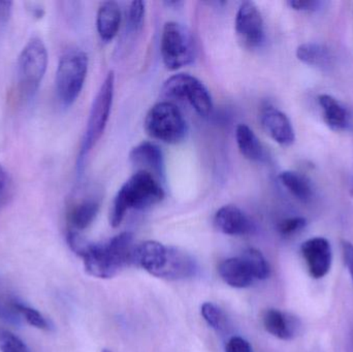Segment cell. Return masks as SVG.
Segmentation results:
<instances>
[{
    "label": "cell",
    "instance_id": "1",
    "mask_svg": "<svg viewBox=\"0 0 353 352\" xmlns=\"http://www.w3.org/2000/svg\"><path fill=\"white\" fill-rule=\"evenodd\" d=\"M68 243L74 253L83 258L85 270L91 276L109 279L126 267L134 265V244L132 233H121L108 243H91L78 231L68 233Z\"/></svg>",
    "mask_w": 353,
    "mask_h": 352
},
{
    "label": "cell",
    "instance_id": "2",
    "mask_svg": "<svg viewBox=\"0 0 353 352\" xmlns=\"http://www.w3.org/2000/svg\"><path fill=\"white\" fill-rule=\"evenodd\" d=\"M163 198L165 190L159 179L146 172H136L116 194L110 214L112 227H119L128 211L144 210Z\"/></svg>",
    "mask_w": 353,
    "mask_h": 352
},
{
    "label": "cell",
    "instance_id": "3",
    "mask_svg": "<svg viewBox=\"0 0 353 352\" xmlns=\"http://www.w3.org/2000/svg\"><path fill=\"white\" fill-rule=\"evenodd\" d=\"M89 59L85 52L70 50L60 58L56 72V92L60 103L70 107L80 96L88 72Z\"/></svg>",
    "mask_w": 353,
    "mask_h": 352
},
{
    "label": "cell",
    "instance_id": "4",
    "mask_svg": "<svg viewBox=\"0 0 353 352\" xmlns=\"http://www.w3.org/2000/svg\"><path fill=\"white\" fill-rule=\"evenodd\" d=\"M144 126L148 136L165 144H179L187 134L183 114L171 101H161L153 105L147 113Z\"/></svg>",
    "mask_w": 353,
    "mask_h": 352
},
{
    "label": "cell",
    "instance_id": "5",
    "mask_svg": "<svg viewBox=\"0 0 353 352\" xmlns=\"http://www.w3.org/2000/svg\"><path fill=\"white\" fill-rule=\"evenodd\" d=\"M114 92H115V74L113 70H111L105 76L91 105L86 132H85L82 148H81L80 159L84 158L85 155L90 152L91 149L97 145L103 136L111 114Z\"/></svg>",
    "mask_w": 353,
    "mask_h": 352
},
{
    "label": "cell",
    "instance_id": "6",
    "mask_svg": "<svg viewBox=\"0 0 353 352\" xmlns=\"http://www.w3.org/2000/svg\"><path fill=\"white\" fill-rule=\"evenodd\" d=\"M161 53L170 70H178L192 63L195 45L190 31L180 23L167 22L161 33Z\"/></svg>",
    "mask_w": 353,
    "mask_h": 352
},
{
    "label": "cell",
    "instance_id": "7",
    "mask_svg": "<svg viewBox=\"0 0 353 352\" xmlns=\"http://www.w3.org/2000/svg\"><path fill=\"white\" fill-rule=\"evenodd\" d=\"M47 66V48L41 39L33 37L19 55L18 82L21 94L33 96L45 76Z\"/></svg>",
    "mask_w": 353,
    "mask_h": 352
},
{
    "label": "cell",
    "instance_id": "8",
    "mask_svg": "<svg viewBox=\"0 0 353 352\" xmlns=\"http://www.w3.org/2000/svg\"><path fill=\"white\" fill-rule=\"evenodd\" d=\"M161 91L167 99L186 101L201 117H208L213 111L210 91L201 81L191 74H174L165 81Z\"/></svg>",
    "mask_w": 353,
    "mask_h": 352
},
{
    "label": "cell",
    "instance_id": "9",
    "mask_svg": "<svg viewBox=\"0 0 353 352\" xmlns=\"http://www.w3.org/2000/svg\"><path fill=\"white\" fill-rule=\"evenodd\" d=\"M236 37L246 48H257L265 39V24L256 4L243 2L236 12L234 21Z\"/></svg>",
    "mask_w": 353,
    "mask_h": 352
},
{
    "label": "cell",
    "instance_id": "10",
    "mask_svg": "<svg viewBox=\"0 0 353 352\" xmlns=\"http://www.w3.org/2000/svg\"><path fill=\"white\" fill-rule=\"evenodd\" d=\"M301 251L313 278H323L331 270L333 253L331 244L325 238L316 237L307 240L302 244Z\"/></svg>",
    "mask_w": 353,
    "mask_h": 352
},
{
    "label": "cell",
    "instance_id": "11",
    "mask_svg": "<svg viewBox=\"0 0 353 352\" xmlns=\"http://www.w3.org/2000/svg\"><path fill=\"white\" fill-rule=\"evenodd\" d=\"M130 161L137 172H146L159 181L165 178V156L161 149L153 143L143 142L134 147L130 153Z\"/></svg>",
    "mask_w": 353,
    "mask_h": 352
},
{
    "label": "cell",
    "instance_id": "12",
    "mask_svg": "<svg viewBox=\"0 0 353 352\" xmlns=\"http://www.w3.org/2000/svg\"><path fill=\"white\" fill-rule=\"evenodd\" d=\"M196 260L187 252L175 247H168L165 264L157 277L167 280H184L197 274Z\"/></svg>",
    "mask_w": 353,
    "mask_h": 352
},
{
    "label": "cell",
    "instance_id": "13",
    "mask_svg": "<svg viewBox=\"0 0 353 352\" xmlns=\"http://www.w3.org/2000/svg\"><path fill=\"white\" fill-rule=\"evenodd\" d=\"M261 124L268 134L281 146L288 147L296 140L294 126L290 118L274 107H267L261 112Z\"/></svg>",
    "mask_w": 353,
    "mask_h": 352
},
{
    "label": "cell",
    "instance_id": "14",
    "mask_svg": "<svg viewBox=\"0 0 353 352\" xmlns=\"http://www.w3.org/2000/svg\"><path fill=\"white\" fill-rule=\"evenodd\" d=\"M216 227L224 235L244 236L252 231L253 225L247 215L238 207L226 205L214 217Z\"/></svg>",
    "mask_w": 353,
    "mask_h": 352
},
{
    "label": "cell",
    "instance_id": "15",
    "mask_svg": "<svg viewBox=\"0 0 353 352\" xmlns=\"http://www.w3.org/2000/svg\"><path fill=\"white\" fill-rule=\"evenodd\" d=\"M319 107L323 111L325 124L335 132H344L352 125V115L338 99L330 94H321L319 97Z\"/></svg>",
    "mask_w": 353,
    "mask_h": 352
},
{
    "label": "cell",
    "instance_id": "16",
    "mask_svg": "<svg viewBox=\"0 0 353 352\" xmlns=\"http://www.w3.org/2000/svg\"><path fill=\"white\" fill-rule=\"evenodd\" d=\"M218 271L222 280L234 289H246L255 280L250 269L242 258L223 260Z\"/></svg>",
    "mask_w": 353,
    "mask_h": 352
},
{
    "label": "cell",
    "instance_id": "17",
    "mask_svg": "<svg viewBox=\"0 0 353 352\" xmlns=\"http://www.w3.org/2000/svg\"><path fill=\"white\" fill-rule=\"evenodd\" d=\"M263 326L270 334L281 340L294 338L298 332V322L290 314L277 309L265 310L263 315Z\"/></svg>",
    "mask_w": 353,
    "mask_h": 352
},
{
    "label": "cell",
    "instance_id": "18",
    "mask_svg": "<svg viewBox=\"0 0 353 352\" xmlns=\"http://www.w3.org/2000/svg\"><path fill=\"white\" fill-rule=\"evenodd\" d=\"M121 23V10L117 2L105 1L99 6L97 16V28L103 41H113Z\"/></svg>",
    "mask_w": 353,
    "mask_h": 352
},
{
    "label": "cell",
    "instance_id": "19",
    "mask_svg": "<svg viewBox=\"0 0 353 352\" xmlns=\"http://www.w3.org/2000/svg\"><path fill=\"white\" fill-rule=\"evenodd\" d=\"M296 55L303 63L319 70H330L334 65L333 53L327 45L321 43H302L296 49Z\"/></svg>",
    "mask_w": 353,
    "mask_h": 352
},
{
    "label": "cell",
    "instance_id": "20",
    "mask_svg": "<svg viewBox=\"0 0 353 352\" xmlns=\"http://www.w3.org/2000/svg\"><path fill=\"white\" fill-rule=\"evenodd\" d=\"M99 206L101 205L94 198H86L70 207L68 213V221L72 227L70 231L79 233L90 227L99 214Z\"/></svg>",
    "mask_w": 353,
    "mask_h": 352
},
{
    "label": "cell",
    "instance_id": "21",
    "mask_svg": "<svg viewBox=\"0 0 353 352\" xmlns=\"http://www.w3.org/2000/svg\"><path fill=\"white\" fill-rule=\"evenodd\" d=\"M236 140L241 154L250 161H261L265 156L263 145L246 124L236 126Z\"/></svg>",
    "mask_w": 353,
    "mask_h": 352
},
{
    "label": "cell",
    "instance_id": "22",
    "mask_svg": "<svg viewBox=\"0 0 353 352\" xmlns=\"http://www.w3.org/2000/svg\"><path fill=\"white\" fill-rule=\"evenodd\" d=\"M279 181L282 185L301 202H309L313 196V188L308 178L294 171L280 173Z\"/></svg>",
    "mask_w": 353,
    "mask_h": 352
},
{
    "label": "cell",
    "instance_id": "23",
    "mask_svg": "<svg viewBox=\"0 0 353 352\" xmlns=\"http://www.w3.org/2000/svg\"><path fill=\"white\" fill-rule=\"evenodd\" d=\"M246 262L254 279L265 280L270 276V266L263 254L255 248H248L241 256Z\"/></svg>",
    "mask_w": 353,
    "mask_h": 352
},
{
    "label": "cell",
    "instance_id": "24",
    "mask_svg": "<svg viewBox=\"0 0 353 352\" xmlns=\"http://www.w3.org/2000/svg\"><path fill=\"white\" fill-rule=\"evenodd\" d=\"M201 315L208 324L217 332H225L228 328V318L215 304L205 303L201 308Z\"/></svg>",
    "mask_w": 353,
    "mask_h": 352
},
{
    "label": "cell",
    "instance_id": "25",
    "mask_svg": "<svg viewBox=\"0 0 353 352\" xmlns=\"http://www.w3.org/2000/svg\"><path fill=\"white\" fill-rule=\"evenodd\" d=\"M17 309H18L22 320H24L31 327H34V328L39 329V330H52V324H50L49 320L34 308L26 305L24 302L18 300L17 301Z\"/></svg>",
    "mask_w": 353,
    "mask_h": 352
},
{
    "label": "cell",
    "instance_id": "26",
    "mask_svg": "<svg viewBox=\"0 0 353 352\" xmlns=\"http://www.w3.org/2000/svg\"><path fill=\"white\" fill-rule=\"evenodd\" d=\"M18 299L10 296L0 293V320L6 324L19 326L22 322L20 313L17 309Z\"/></svg>",
    "mask_w": 353,
    "mask_h": 352
},
{
    "label": "cell",
    "instance_id": "27",
    "mask_svg": "<svg viewBox=\"0 0 353 352\" xmlns=\"http://www.w3.org/2000/svg\"><path fill=\"white\" fill-rule=\"evenodd\" d=\"M0 352H31L24 341L10 331H0Z\"/></svg>",
    "mask_w": 353,
    "mask_h": 352
},
{
    "label": "cell",
    "instance_id": "28",
    "mask_svg": "<svg viewBox=\"0 0 353 352\" xmlns=\"http://www.w3.org/2000/svg\"><path fill=\"white\" fill-rule=\"evenodd\" d=\"M145 19V2L132 1L128 10V27L138 31L143 27Z\"/></svg>",
    "mask_w": 353,
    "mask_h": 352
},
{
    "label": "cell",
    "instance_id": "29",
    "mask_svg": "<svg viewBox=\"0 0 353 352\" xmlns=\"http://www.w3.org/2000/svg\"><path fill=\"white\" fill-rule=\"evenodd\" d=\"M307 220L303 217H290V218L284 219L280 221L278 225V231L283 237H290V236L298 234L306 227Z\"/></svg>",
    "mask_w": 353,
    "mask_h": 352
},
{
    "label": "cell",
    "instance_id": "30",
    "mask_svg": "<svg viewBox=\"0 0 353 352\" xmlns=\"http://www.w3.org/2000/svg\"><path fill=\"white\" fill-rule=\"evenodd\" d=\"M10 190V177L6 167L0 163V207L8 200Z\"/></svg>",
    "mask_w": 353,
    "mask_h": 352
},
{
    "label": "cell",
    "instance_id": "31",
    "mask_svg": "<svg viewBox=\"0 0 353 352\" xmlns=\"http://www.w3.org/2000/svg\"><path fill=\"white\" fill-rule=\"evenodd\" d=\"M225 352H253L250 343L241 337H232L226 343Z\"/></svg>",
    "mask_w": 353,
    "mask_h": 352
},
{
    "label": "cell",
    "instance_id": "32",
    "mask_svg": "<svg viewBox=\"0 0 353 352\" xmlns=\"http://www.w3.org/2000/svg\"><path fill=\"white\" fill-rule=\"evenodd\" d=\"M288 4L290 8L300 12H313L319 10L323 2L319 0H290Z\"/></svg>",
    "mask_w": 353,
    "mask_h": 352
},
{
    "label": "cell",
    "instance_id": "33",
    "mask_svg": "<svg viewBox=\"0 0 353 352\" xmlns=\"http://www.w3.org/2000/svg\"><path fill=\"white\" fill-rule=\"evenodd\" d=\"M342 251H343L344 262L347 267L348 272L352 277L353 282V245L347 241L342 242Z\"/></svg>",
    "mask_w": 353,
    "mask_h": 352
},
{
    "label": "cell",
    "instance_id": "34",
    "mask_svg": "<svg viewBox=\"0 0 353 352\" xmlns=\"http://www.w3.org/2000/svg\"><path fill=\"white\" fill-rule=\"evenodd\" d=\"M12 10V1H0V23H6L10 20Z\"/></svg>",
    "mask_w": 353,
    "mask_h": 352
},
{
    "label": "cell",
    "instance_id": "35",
    "mask_svg": "<svg viewBox=\"0 0 353 352\" xmlns=\"http://www.w3.org/2000/svg\"><path fill=\"white\" fill-rule=\"evenodd\" d=\"M27 10L30 12L31 16L33 18L37 19V20H39V19L43 18L45 16V10L43 8H41L39 4L30 3L28 6H27Z\"/></svg>",
    "mask_w": 353,
    "mask_h": 352
},
{
    "label": "cell",
    "instance_id": "36",
    "mask_svg": "<svg viewBox=\"0 0 353 352\" xmlns=\"http://www.w3.org/2000/svg\"><path fill=\"white\" fill-rule=\"evenodd\" d=\"M165 4H167V6H175L176 8H178L179 6H182L183 2L182 1H167L165 2Z\"/></svg>",
    "mask_w": 353,
    "mask_h": 352
},
{
    "label": "cell",
    "instance_id": "37",
    "mask_svg": "<svg viewBox=\"0 0 353 352\" xmlns=\"http://www.w3.org/2000/svg\"><path fill=\"white\" fill-rule=\"evenodd\" d=\"M103 352H112V351H107V349H105V351H103Z\"/></svg>",
    "mask_w": 353,
    "mask_h": 352
}]
</instances>
